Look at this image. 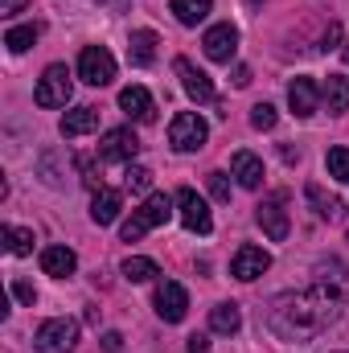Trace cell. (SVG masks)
I'll use <instances>...</instances> for the list:
<instances>
[{
	"instance_id": "cell-1",
	"label": "cell",
	"mask_w": 349,
	"mask_h": 353,
	"mask_svg": "<svg viewBox=\"0 0 349 353\" xmlns=\"http://www.w3.org/2000/svg\"><path fill=\"white\" fill-rule=\"evenodd\" d=\"M337 312H341V292L329 283H312L304 292L279 296L267 312V325L283 341H304V337H317L329 321H337Z\"/></svg>"
},
{
	"instance_id": "cell-2",
	"label": "cell",
	"mask_w": 349,
	"mask_h": 353,
	"mask_svg": "<svg viewBox=\"0 0 349 353\" xmlns=\"http://www.w3.org/2000/svg\"><path fill=\"white\" fill-rule=\"evenodd\" d=\"M173 205H177V197H169V193H148V201L123 222V243H136V239H144L148 230H157V226H165L169 218H173Z\"/></svg>"
},
{
	"instance_id": "cell-3",
	"label": "cell",
	"mask_w": 349,
	"mask_h": 353,
	"mask_svg": "<svg viewBox=\"0 0 349 353\" xmlns=\"http://www.w3.org/2000/svg\"><path fill=\"white\" fill-rule=\"evenodd\" d=\"M74 341H79V325L70 316H54L33 333V350L37 353H70Z\"/></svg>"
},
{
	"instance_id": "cell-4",
	"label": "cell",
	"mask_w": 349,
	"mask_h": 353,
	"mask_svg": "<svg viewBox=\"0 0 349 353\" xmlns=\"http://www.w3.org/2000/svg\"><path fill=\"white\" fill-rule=\"evenodd\" d=\"M70 94H74L70 70L66 66H46V74L37 79V90H33V103L37 107H66Z\"/></svg>"
},
{
	"instance_id": "cell-5",
	"label": "cell",
	"mask_w": 349,
	"mask_h": 353,
	"mask_svg": "<svg viewBox=\"0 0 349 353\" xmlns=\"http://www.w3.org/2000/svg\"><path fill=\"white\" fill-rule=\"evenodd\" d=\"M177 218L189 234H210L214 230V218H210V205L206 197H197V189H177Z\"/></svg>"
},
{
	"instance_id": "cell-6",
	"label": "cell",
	"mask_w": 349,
	"mask_h": 353,
	"mask_svg": "<svg viewBox=\"0 0 349 353\" xmlns=\"http://www.w3.org/2000/svg\"><path fill=\"white\" fill-rule=\"evenodd\" d=\"M206 136H210V128H206V119L193 115V111H181V115H173V123H169V144H173L177 152H197V148H206Z\"/></svg>"
},
{
	"instance_id": "cell-7",
	"label": "cell",
	"mask_w": 349,
	"mask_h": 353,
	"mask_svg": "<svg viewBox=\"0 0 349 353\" xmlns=\"http://www.w3.org/2000/svg\"><path fill=\"white\" fill-rule=\"evenodd\" d=\"M79 79H83L87 87H107V83L115 79V58H111L103 46H87V50L79 54Z\"/></svg>"
},
{
	"instance_id": "cell-8",
	"label": "cell",
	"mask_w": 349,
	"mask_h": 353,
	"mask_svg": "<svg viewBox=\"0 0 349 353\" xmlns=\"http://www.w3.org/2000/svg\"><path fill=\"white\" fill-rule=\"evenodd\" d=\"M288 193H271V197H263L259 201V214H255V222L263 226V234L271 239V243H283L288 239Z\"/></svg>"
},
{
	"instance_id": "cell-9",
	"label": "cell",
	"mask_w": 349,
	"mask_h": 353,
	"mask_svg": "<svg viewBox=\"0 0 349 353\" xmlns=\"http://www.w3.org/2000/svg\"><path fill=\"white\" fill-rule=\"evenodd\" d=\"M201 50H206V58H210V62H222V66H230V58L239 54V29H235L230 21H222V25L206 29V37H201Z\"/></svg>"
},
{
	"instance_id": "cell-10",
	"label": "cell",
	"mask_w": 349,
	"mask_h": 353,
	"mask_svg": "<svg viewBox=\"0 0 349 353\" xmlns=\"http://www.w3.org/2000/svg\"><path fill=\"white\" fill-rule=\"evenodd\" d=\"M136 152H140V140H136L132 128H111V132H103V140H99V157H103V161L132 165Z\"/></svg>"
},
{
	"instance_id": "cell-11",
	"label": "cell",
	"mask_w": 349,
	"mask_h": 353,
	"mask_svg": "<svg viewBox=\"0 0 349 353\" xmlns=\"http://www.w3.org/2000/svg\"><path fill=\"white\" fill-rule=\"evenodd\" d=\"M185 312H189V292L177 279H165L157 288V316L165 325H177V321H185Z\"/></svg>"
},
{
	"instance_id": "cell-12",
	"label": "cell",
	"mask_w": 349,
	"mask_h": 353,
	"mask_svg": "<svg viewBox=\"0 0 349 353\" xmlns=\"http://www.w3.org/2000/svg\"><path fill=\"white\" fill-rule=\"evenodd\" d=\"M173 70H177L181 87H185V94H189L193 103H214V83H210V74H206V70H197L189 58H177Z\"/></svg>"
},
{
	"instance_id": "cell-13",
	"label": "cell",
	"mask_w": 349,
	"mask_h": 353,
	"mask_svg": "<svg viewBox=\"0 0 349 353\" xmlns=\"http://www.w3.org/2000/svg\"><path fill=\"white\" fill-rule=\"evenodd\" d=\"M267 267H271V255H267L263 247H251V243H247V247L235 251V259H230V275L243 279V283H251V279H259Z\"/></svg>"
},
{
	"instance_id": "cell-14",
	"label": "cell",
	"mask_w": 349,
	"mask_h": 353,
	"mask_svg": "<svg viewBox=\"0 0 349 353\" xmlns=\"http://www.w3.org/2000/svg\"><path fill=\"white\" fill-rule=\"evenodd\" d=\"M288 107L296 111V119H308V115H317V107H321V87H317L308 74L292 79V87H288Z\"/></svg>"
},
{
	"instance_id": "cell-15",
	"label": "cell",
	"mask_w": 349,
	"mask_h": 353,
	"mask_svg": "<svg viewBox=\"0 0 349 353\" xmlns=\"http://www.w3.org/2000/svg\"><path fill=\"white\" fill-rule=\"evenodd\" d=\"M119 111H123L128 119H136V123H152V119H157V103H152V94L144 87H123L119 90Z\"/></svg>"
},
{
	"instance_id": "cell-16",
	"label": "cell",
	"mask_w": 349,
	"mask_h": 353,
	"mask_svg": "<svg viewBox=\"0 0 349 353\" xmlns=\"http://www.w3.org/2000/svg\"><path fill=\"white\" fill-rule=\"evenodd\" d=\"M74 267H79V255H74L70 247H46V251H41V271L54 275V279L74 275Z\"/></svg>"
},
{
	"instance_id": "cell-17",
	"label": "cell",
	"mask_w": 349,
	"mask_h": 353,
	"mask_svg": "<svg viewBox=\"0 0 349 353\" xmlns=\"http://www.w3.org/2000/svg\"><path fill=\"white\" fill-rule=\"evenodd\" d=\"M94 128H99V107H74V111L62 115V136L66 140H79V136H87Z\"/></svg>"
},
{
	"instance_id": "cell-18",
	"label": "cell",
	"mask_w": 349,
	"mask_h": 353,
	"mask_svg": "<svg viewBox=\"0 0 349 353\" xmlns=\"http://www.w3.org/2000/svg\"><path fill=\"white\" fill-rule=\"evenodd\" d=\"M230 173L239 176V185H243V189H259V185H263V161L255 157V152H235Z\"/></svg>"
},
{
	"instance_id": "cell-19",
	"label": "cell",
	"mask_w": 349,
	"mask_h": 353,
	"mask_svg": "<svg viewBox=\"0 0 349 353\" xmlns=\"http://www.w3.org/2000/svg\"><path fill=\"white\" fill-rule=\"evenodd\" d=\"M128 58H132V66H152L157 62V33L152 29H136L132 41H128Z\"/></svg>"
},
{
	"instance_id": "cell-20",
	"label": "cell",
	"mask_w": 349,
	"mask_h": 353,
	"mask_svg": "<svg viewBox=\"0 0 349 353\" xmlns=\"http://www.w3.org/2000/svg\"><path fill=\"white\" fill-rule=\"evenodd\" d=\"M119 210H123V197H119L115 189H99L94 201H90V218H94L99 226H111V222L119 218Z\"/></svg>"
},
{
	"instance_id": "cell-21",
	"label": "cell",
	"mask_w": 349,
	"mask_h": 353,
	"mask_svg": "<svg viewBox=\"0 0 349 353\" xmlns=\"http://www.w3.org/2000/svg\"><path fill=\"white\" fill-rule=\"evenodd\" d=\"M210 329L222 333V337H235V333L243 329V312H239V304H218V308H210Z\"/></svg>"
},
{
	"instance_id": "cell-22",
	"label": "cell",
	"mask_w": 349,
	"mask_h": 353,
	"mask_svg": "<svg viewBox=\"0 0 349 353\" xmlns=\"http://www.w3.org/2000/svg\"><path fill=\"white\" fill-rule=\"evenodd\" d=\"M321 99H325L329 115H341V111H349V79H341V74H329V83L321 87Z\"/></svg>"
},
{
	"instance_id": "cell-23",
	"label": "cell",
	"mask_w": 349,
	"mask_h": 353,
	"mask_svg": "<svg viewBox=\"0 0 349 353\" xmlns=\"http://www.w3.org/2000/svg\"><path fill=\"white\" fill-rule=\"evenodd\" d=\"M169 8L177 12V21H181V25H197V21H206V17H210L214 0H169Z\"/></svg>"
},
{
	"instance_id": "cell-24",
	"label": "cell",
	"mask_w": 349,
	"mask_h": 353,
	"mask_svg": "<svg viewBox=\"0 0 349 353\" xmlns=\"http://www.w3.org/2000/svg\"><path fill=\"white\" fill-rule=\"evenodd\" d=\"M0 243L8 255H33V230H17V226H0Z\"/></svg>"
},
{
	"instance_id": "cell-25",
	"label": "cell",
	"mask_w": 349,
	"mask_h": 353,
	"mask_svg": "<svg viewBox=\"0 0 349 353\" xmlns=\"http://www.w3.org/2000/svg\"><path fill=\"white\" fill-rule=\"evenodd\" d=\"M119 271H123V279H132V283H148L152 275H161V267L152 263V259H144V255H128Z\"/></svg>"
},
{
	"instance_id": "cell-26",
	"label": "cell",
	"mask_w": 349,
	"mask_h": 353,
	"mask_svg": "<svg viewBox=\"0 0 349 353\" xmlns=\"http://www.w3.org/2000/svg\"><path fill=\"white\" fill-rule=\"evenodd\" d=\"M33 41H37V25H12V29L4 33V46H8L12 54H25Z\"/></svg>"
},
{
	"instance_id": "cell-27",
	"label": "cell",
	"mask_w": 349,
	"mask_h": 353,
	"mask_svg": "<svg viewBox=\"0 0 349 353\" xmlns=\"http://www.w3.org/2000/svg\"><path fill=\"white\" fill-rule=\"evenodd\" d=\"M304 197L317 205V214H321V218H341V210H346L337 197H325V193H321V185H308V189H304Z\"/></svg>"
},
{
	"instance_id": "cell-28",
	"label": "cell",
	"mask_w": 349,
	"mask_h": 353,
	"mask_svg": "<svg viewBox=\"0 0 349 353\" xmlns=\"http://www.w3.org/2000/svg\"><path fill=\"white\" fill-rule=\"evenodd\" d=\"M325 169H329V176H333V181L349 185V148H346V144L329 148V157H325Z\"/></svg>"
},
{
	"instance_id": "cell-29",
	"label": "cell",
	"mask_w": 349,
	"mask_h": 353,
	"mask_svg": "<svg viewBox=\"0 0 349 353\" xmlns=\"http://www.w3.org/2000/svg\"><path fill=\"white\" fill-rule=\"evenodd\" d=\"M123 181H128V189H132V193H148V185H152V173H148L144 165H128Z\"/></svg>"
},
{
	"instance_id": "cell-30",
	"label": "cell",
	"mask_w": 349,
	"mask_h": 353,
	"mask_svg": "<svg viewBox=\"0 0 349 353\" xmlns=\"http://www.w3.org/2000/svg\"><path fill=\"white\" fill-rule=\"evenodd\" d=\"M251 128H259V132H271L275 128V107L271 103H255L251 107Z\"/></svg>"
},
{
	"instance_id": "cell-31",
	"label": "cell",
	"mask_w": 349,
	"mask_h": 353,
	"mask_svg": "<svg viewBox=\"0 0 349 353\" xmlns=\"http://www.w3.org/2000/svg\"><path fill=\"white\" fill-rule=\"evenodd\" d=\"M79 173H83V185H87V189H94V193L103 189V176H99V169H94L90 157H79Z\"/></svg>"
},
{
	"instance_id": "cell-32",
	"label": "cell",
	"mask_w": 349,
	"mask_h": 353,
	"mask_svg": "<svg viewBox=\"0 0 349 353\" xmlns=\"http://www.w3.org/2000/svg\"><path fill=\"white\" fill-rule=\"evenodd\" d=\"M210 193L218 201H230V181H226V173H210Z\"/></svg>"
},
{
	"instance_id": "cell-33",
	"label": "cell",
	"mask_w": 349,
	"mask_h": 353,
	"mask_svg": "<svg viewBox=\"0 0 349 353\" xmlns=\"http://www.w3.org/2000/svg\"><path fill=\"white\" fill-rule=\"evenodd\" d=\"M12 296H17L21 304H33V300H37V292H33V283H25V279H12Z\"/></svg>"
},
{
	"instance_id": "cell-34",
	"label": "cell",
	"mask_w": 349,
	"mask_h": 353,
	"mask_svg": "<svg viewBox=\"0 0 349 353\" xmlns=\"http://www.w3.org/2000/svg\"><path fill=\"white\" fill-rule=\"evenodd\" d=\"M337 41H341V25H337V21H333V25H329V29H325V37H321V50H333V46H337Z\"/></svg>"
},
{
	"instance_id": "cell-35",
	"label": "cell",
	"mask_w": 349,
	"mask_h": 353,
	"mask_svg": "<svg viewBox=\"0 0 349 353\" xmlns=\"http://www.w3.org/2000/svg\"><path fill=\"white\" fill-rule=\"evenodd\" d=\"M103 350L119 353V350H123V337H119V333H103Z\"/></svg>"
},
{
	"instance_id": "cell-36",
	"label": "cell",
	"mask_w": 349,
	"mask_h": 353,
	"mask_svg": "<svg viewBox=\"0 0 349 353\" xmlns=\"http://www.w3.org/2000/svg\"><path fill=\"white\" fill-rule=\"evenodd\" d=\"M25 4H29V0H0V12H4V17H12V12H21Z\"/></svg>"
},
{
	"instance_id": "cell-37",
	"label": "cell",
	"mask_w": 349,
	"mask_h": 353,
	"mask_svg": "<svg viewBox=\"0 0 349 353\" xmlns=\"http://www.w3.org/2000/svg\"><path fill=\"white\" fill-rule=\"evenodd\" d=\"M206 350H210V341H206L201 333H193V337H189V353H206Z\"/></svg>"
},
{
	"instance_id": "cell-38",
	"label": "cell",
	"mask_w": 349,
	"mask_h": 353,
	"mask_svg": "<svg viewBox=\"0 0 349 353\" xmlns=\"http://www.w3.org/2000/svg\"><path fill=\"white\" fill-rule=\"evenodd\" d=\"M251 83V70L247 66H235V87H247Z\"/></svg>"
},
{
	"instance_id": "cell-39",
	"label": "cell",
	"mask_w": 349,
	"mask_h": 353,
	"mask_svg": "<svg viewBox=\"0 0 349 353\" xmlns=\"http://www.w3.org/2000/svg\"><path fill=\"white\" fill-rule=\"evenodd\" d=\"M341 58H346V66H349V41H346V50H341Z\"/></svg>"
},
{
	"instance_id": "cell-40",
	"label": "cell",
	"mask_w": 349,
	"mask_h": 353,
	"mask_svg": "<svg viewBox=\"0 0 349 353\" xmlns=\"http://www.w3.org/2000/svg\"><path fill=\"white\" fill-rule=\"evenodd\" d=\"M247 4H263V0H247Z\"/></svg>"
}]
</instances>
